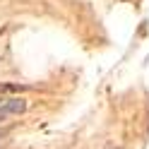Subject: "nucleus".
Instances as JSON below:
<instances>
[{"label":"nucleus","mask_w":149,"mask_h":149,"mask_svg":"<svg viewBox=\"0 0 149 149\" xmlns=\"http://www.w3.org/2000/svg\"><path fill=\"white\" fill-rule=\"evenodd\" d=\"M26 111V101L22 96H5L0 99V123L12 116H22Z\"/></svg>","instance_id":"obj_1"},{"label":"nucleus","mask_w":149,"mask_h":149,"mask_svg":"<svg viewBox=\"0 0 149 149\" xmlns=\"http://www.w3.org/2000/svg\"><path fill=\"white\" fill-rule=\"evenodd\" d=\"M17 87H12V84H0V94H10V91H15Z\"/></svg>","instance_id":"obj_2"}]
</instances>
